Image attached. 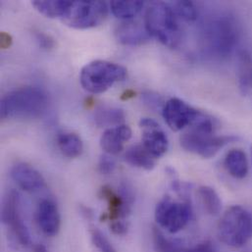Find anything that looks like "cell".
I'll return each mask as SVG.
<instances>
[{"label": "cell", "mask_w": 252, "mask_h": 252, "mask_svg": "<svg viewBox=\"0 0 252 252\" xmlns=\"http://www.w3.org/2000/svg\"><path fill=\"white\" fill-rule=\"evenodd\" d=\"M46 94L37 88H22L5 94L0 101V116L8 118H34L46 109Z\"/></svg>", "instance_id": "obj_2"}, {"label": "cell", "mask_w": 252, "mask_h": 252, "mask_svg": "<svg viewBox=\"0 0 252 252\" xmlns=\"http://www.w3.org/2000/svg\"><path fill=\"white\" fill-rule=\"evenodd\" d=\"M133 95H134V94H133L131 91H126V92H125V94H123L122 99H123V100H126V99L132 97Z\"/></svg>", "instance_id": "obj_35"}, {"label": "cell", "mask_w": 252, "mask_h": 252, "mask_svg": "<svg viewBox=\"0 0 252 252\" xmlns=\"http://www.w3.org/2000/svg\"><path fill=\"white\" fill-rule=\"evenodd\" d=\"M22 219L21 215V199L15 190H10L5 196L1 209V220L9 226L13 222Z\"/></svg>", "instance_id": "obj_18"}, {"label": "cell", "mask_w": 252, "mask_h": 252, "mask_svg": "<svg viewBox=\"0 0 252 252\" xmlns=\"http://www.w3.org/2000/svg\"><path fill=\"white\" fill-rule=\"evenodd\" d=\"M69 0H34L32 6L37 12L47 18H60L63 16Z\"/></svg>", "instance_id": "obj_23"}, {"label": "cell", "mask_w": 252, "mask_h": 252, "mask_svg": "<svg viewBox=\"0 0 252 252\" xmlns=\"http://www.w3.org/2000/svg\"><path fill=\"white\" fill-rule=\"evenodd\" d=\"M231 135H215L190 128L181 137V145L189 152L194 153L202 158H212L224 146L235 140Z\"/></svg>", "instance_id": "obj_8"}, {"label": "cell", "mask_w": 252, "mask_h": 252, "mask_svg": "<svg viewBox=\"0 0 252 252\" xmlns=\"http://www.w3.org/2000/svg\"><path fill=\"white\" fill-rule=\"evenodd\" d=\"M201 114V111L179 98L169 99L162 110L165 122L175 131H179L186 126H193Z\"/></svg>", "instance_id": "obj_9"}, {"label": "cell", "mask_w": 252, "mask_h": 252, "mask_svg": "<svg viewBox=\"0 0 252 252\" xmlns=\"http://www.w3.org/2000/svg\"><path fill=\"white\" fill-rule=\"evenodd\" d=\"M36 222L41 232L47 237H54L59 233L61 217L54 201L43 199L38 203L36 208Z\"/></svg>", "instance_id": "obj_11"}, {"label": "cell", "mask_w": 252, "mask_h": 252, "mask_svg": "<svg viewBox=\"0 0 252 252\" xmlns=\"http://www.w3.org/2000/svg\"><path fill=\"white\" fill-rule=\"evenodd\" d=\"M248 252H252V250H251V251H249Z\"/></svg>", "instance_id": "obj_36"}, {"label": "cell", "mask_w": 252, "mask_h": 252, "mask_svg": "<svg viewBox=\"0 0 252 252\" xmlns=\"http://www.w3.org/2000/svg\"><path fill=\"white\" fill-rule=\"evenodd\" d=\"M118 194L120 195L124 205L126 208L130 211L131 206L133 204L134 201V194H133V189L130 187V185H128L127 183H122L119 187V192Z\"/></svg>", "instance_id": "obj_28"}, {"label": "cell", "mask_w": 252, "mask_h": 252, "mask_svg": "<svg viewBox=\"0 0 252 252\" xmlns=\"http://www.w3.org/2000/svg\"><path fill=\"white\" fill-rule=\"evenodd\" d=\"M94 118L98 126H117L125 121V113L119 108L101 107L95 111Z\"/></svg>", "instance_id": "obj_21"}, {"label": "cell", "mask_w": 252, "mask_h": 252, "mask_svg": "<svg viewBox=\"0 0 252 252\" xmlns=\"http://www.w3.org/2000/svg\"><path fill=\"white\" fill-rule=\"evenodd\" d=\"M115 34L119 42L125 45H138L147 41L150 37L145 26L142 27V25L133 21L120 24L115 31Z\"/></svg>", "instance_id": "obj_14"}, {"label": "cell", "mask_w": 252, "mask_h": 252, "mask_svg": "<svg viewBox=\"0 0 252 252\" xmlns=\"http://www.w3.org/2000/svg\"><path fill=\"white\" fill-rule=\"evenodd\" d=\"M228 173L236 179H245L249 174V161L247 154L242 149H232L224 161Z\"/></svg>", "instance_id": "obj_16"}, {"label": "cell", "mask_w": 252, "mask_h": 252, "mask_svg": "<svg viewBox=\"0 0 252 252\" xmlns=\"http://www.w3.org/2000/svg\"><path fill=\"white\" fill-rule=\"evenodd\" d=\"M154 246L158 252H216L210 244L204 243L193 248H186L166 239L158 230L153 231Z\"/></svg>", "instance_id": "obj_15"}, {"label": "cell", "mask_w": 252, "mask_h": 252, "mask_svg": "<svg viewBox=\"0 0 252 252\" xmlns=\"http://www.w3.org/2000/svg\"><path fill=\"white\" fill-rule=\"evenodd\" d=\"M0 44H1V47L3 49H6L8 48L11 44H12V37L10 34H8L7 32H1L0 34Z\"/></svg>", "instance_id": "obj_33"}, {"label": "cell", "mask_w": 252, "mask_h": 252, "mask_svg": "<svg viewBox=\"0 0 252 252\" xmlns=\"http://www.w3.org/2000/svg\"><path fill=\"white\" fill-rule=\"evenodd\" d=\"M144 7L143 1H118L114 0L110 3V8L117 18L130 20L135 17Z\"/></svg>", "instance_id": "obj_24"}, {"label": "cell", "mask_w": 252, "mask_h": 252, "mask_svg": "<svg viewBox=\"0 0 252 252\" xmlns=\"http://www.w3.org/2000/svg\"><path fill=\"white\" fill-rule=\"evenodd\" d=\"M126 77L125 67L109 61L95 60L82 69L80 82L87 92L98 94L105 93L114 84L123 81Z\"/></svg>", "instance_id": "obj_4"}, {"label": "cell", "mask_w": 252, "mask_h": 252, "mask_svg": "<svg viewBox=\"0 0 252 252\" xmlns=\"http://www.w3.org/2000/svg\"><path fill=\"white\" fill-rule=\"evenodd\" d=\"M57 144L62 154L68 158H76L84 150L82 138L73 132H60L57 136Z\"/></svg>", "instance_id": "obj_19"}, {"label": "cell", "mask_w": 252, "mask_h": 252, "mask_svg": "<svg viewBox=\"0 0 252 252\" xmlns=\"http://www.w3.org/2000/svg\"><path fill=\"white\" fill-rule=\"evenodd\" d=\"M107 15L108 6L104 1H69L60 20L70 28L85 30L99 26Z\"/></svg>", "instance_id": "obj_6"}, {"label": "cell", "mask_w": 252, "mask_h": 252, "mask_svg": "<svg viewBox=\"0 0 252 252\" xmlns=\"http://www.w3.org/2000/svg\"><path fill=\"white\" fill-rule=\"evenodd\" d=\"M218 236L222 243L233 248L246 246L252 238V215L240 205L230 207L218 225Z\"/></svg>", "instance_id": "obj_5"}, {"label": "cell", "mask_w": 252, "mask_h": 252, "mask_svg": "<svg viewBox=\"0 0 252 252\" xmlns=\"http://www.w3.org/2000/svg\"><path fill=\"white\" fill-rule=\"evenodd\" d=\"M193 215L189 201L173 200L170 196L161 199L155 208L157 224L170 234L182 231L191 220Z\"/></svg>", "instance_id": "obj_7"}, {"label": "cell", "mask_w": 252, "mask_h": 252, "mask_svg": "<svg viewBox=\"0 0 252 252\" xmlns=\"http://www.w3.org/2000/svg\"><path fill=\"white\" fill-rule=\"evenodd\" d=\"M241 30L231 15L221 14L207 20L201 29V42L209 54L217 57L230 55L238 45Z\"/></svg>", "instance_id": "obj_1"}, {"label": "cell", "mask_w": 252, "mask_h": 252, "mask_svg": "<svg viewBox=\"0 0 252 252\" xmlns=\"http://www.w3.org/2000/svg\"><path fill=\"white\" fill-rule=\"evenodd\" d=\"M110 229L113 234L118 235V236H124L127 232V226H126V223L122 220L112 221V223L110 225Z\"/></svg>", "instance_id": "obj_31"}, {"label": "cell", "mask_w": 252, "mask_h": 252, "mask_svg": "<svg viewBox=\"0 0 252 252\" xmlns=\"http://www.w3.org/2000/svg\"><path fill=\"white\" fill-rule=\"evenodd\" d=\"M125 161L132 167L150 171L155 167V158L142 146L133 145L125 153Z\"/></svg>", "instance_id": "obj_17"}, {"label": "cell", "mask_w": 252, "mask_h": 252, "mask_svg": "<svg viewBox=\"0 0 252 252\" xmlns=\"http://www.w3.org/2000/svg\"><path fill=\"white\" fill-rule=\"evenodd\" d=\"M116 168L115 160L109 154H103L100 156L98 162V170L103 175H110Z\"/></svg>", "instance_id": "obj_29"}, {"label": "cell", "mask_w": 252, "mask_h": 252, "mask_svg": "<svg viewBox=\"0 0 252 252\" xmlns=\"http://www.w3.org/2000/svg\"><path fill=\"white\" fill-rule=\"evenodd\" d=\"M142 131V146L156 159L162 157L169 148V140L159 124L150 118L139 122Z\"/></svg>", "instance_id": "obj_10"}, {"label": "cell", "mask_w": 252, "mask_h": 252, "mask_svg": "<svg viewBox=\"0 0 252 252\" xmlns=\"http://www.w3.org/2000/svg\"><path fill=\"white\" fill-rule=\"evenodd\" d=\"M177 17L187 21L193 22L197 19L198 10L191 1H174L169 3Z\"/></svg>", "instance_id": "obj_25"}, {"label": "cell", "mask_w": 252, "mask_h": 252, "mask_svg": "<svg viewBox=\"0 0 252 252\" xmlns=\"http://www.w3.org/2000/svg\"><path fill=\"white\" fill-rule=\"evenodd\" d=\"M243 68L240 73L239 85L242 93L248 94L252 92V60L249 55L244 53L242 55Z\"/></svg>", "instance_id": "obj_26"}, {"label": "cell", "mask_w": 252, "mask_h": 252, "mask_svg": "<svg viewBox=\"0 0 252 252\" xmlns=\"http://www.w3.org/2000/svg\"><path fill=\"white\" fill-rule=\"evenodd\" d=\"M10 176L22 189L28 192H34L45 187L42 175L27 163H18L13 166Z\"/></svg>", "instance_id": "obj_12"}, {"label": "cell", "mask_w": 252, "mask_h": 252, "mask_svg": "<svg viewBox=\"0 0 252 252\" xmlns=\"http://www.w3.org/2000/svg\"><path fill=\"white\" fill-rule=\"evenodd\" d=\"M145 104H148L150 107H158L161 103V98L157 94H147L143 95Z\"/></svg>", "instance_id": "obj_32"}, {"label": "cell", "mask_w": 252, "mask_h": 252, "mask_svg": "<svg viewBox=\"0 0 252 252\" xmlns=\"http://www.w3.org/2000/svg\"><path fill=\"white\" fill-rule=\"evenodd\" d=\"M48 252V250L44 247V246H42V245H37V246H35L34 247V249H33V252Z\"/></svg>", "instance_id": "obj_34"}, {"label": "cell", "mask_w": 252, "mask_h": 252, "mask_svg": "<svg viewBox=\"0 0 252 252\" xmlns=\"http://www.w3.org/2000/svg\"><path fill=\"white\" fill-rule=\"evenodd\" d=\"M144 26L150 36L168 47L174 48L181 41L182 32L178 17L169 3L151 2L145 13Z\"/></svg>", "instance_id": "obj_3"}, {"label": "cell", "mask_w": 252, "mask_h": 252, "mask_svg": "<svg viewBox=\"0 0 252 252\" xmlns=\"http://www.w3.org/2000/svg\"><path fill=\"white\" fill-rule=\"evenodd\" d=\"M101 193L108 202V218L111 221L121 220L129 214L130 211L124 205L120 195L115 193L109 187H103Z\"/></svg>", "instance_id": "obj_20"}, {"label": "cell", "mask_w": 252, "mask_h": 252, "mask_svg": "<svg viewBox=\"0 0 252 252\" xmlns=\"http://www.w3.org/2000/svg\"><path fill=\"white\" fill-rule=\"evenodd\" d=\"M92 241L94 247L99 252H117L111 242L107 239V237L98 229L94 228L91 231Z\"/></svg>", "instance_id": "obj_27"}, {"label": "cell", "mask_w": 252, "mask_h": 252, "mask_svg": "<svg viewBox=\"0 0 252 252\" xmlns=\"http://www.w3.org/2000/svg\"><path fill=\"white\" fill-rule=\"evenodd\" d=\"M34 36L39 47H41L42 49L50 50L54 47V44H55L54 39L49 34H46L42 32H36L34 33Z\"/></svg>", "instance_id": "obj_30"}, {"label": "cell", "mask_w": 252, "mask_h": 252, "mask_svg": "<svg viewBox=\"0 0 252 252\" xmlns=\"http://www.w3.org/2000/svg\"><path fill=\"white\" fill-rule=\"evenodd\" d=\"M131 137V129L126 125L109 127L100 137L101 148L109 155L120 153L124 149V144Z\"/></svg>", "instance_id": "obj_13"}, {"label": "cell", "mask_w": 252, "mask_h": 252, "mask_svg": "<svg viewBox=\"0 0 252 252\" xmlns=\"http://www.w3.org/2000/svg\"><path fill=\"white\" fill-rule=\"evenodd\" d=\"M198 196L205 211L211 216H217L222 210V200L217 191L207 186L198 189Z\"/></svg>", "instance_id": "obj_22"}]
</instances>
